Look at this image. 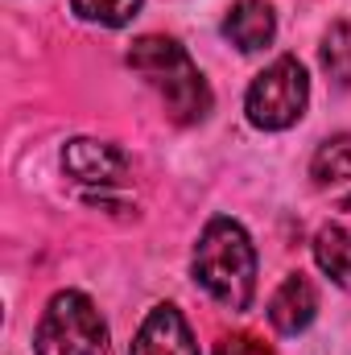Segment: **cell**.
<instances>
[{"mask_svg":"<svg viewBox=\"0 0 351 355\" xmlns=\"http://www.w3.org/2000/svg\"><path fill=\"white\" fill-rule=\"evenodd\" d=\"M194 281L219 306L248 310V302L257 293V248L236 219L215 215L203 227V236L194 244Z\"/></svg>","mask_w":351,"mask_h":355,"instance_id":"1","label":"cell"},{"mask_svg":"<svg viewBox=\"0 0 351 355\" xmlns=\"http://www.w3.org/2000/svg\"><path fill=\"white\" fill-rule=\"evenodd\" d=\"M128 67L149 79V87L162 95L166 116L174 124H203L211 112V87L190 62V54L178 46L174 37L145 33L128 50Z\"/></svg>","mask_w":351,"mask_h":355,"instance_id":"2","label":"cell"},{"mask_svg":"<svg viewBox=\"0 0 351 355\" xmlns=\"http://www.w3.org/2000/svg\"><path fill=\"white\" fill-rule=\"evenodd\" d=\"M37 355H108V322L99 318L95 302L79 289H62L50 297L42 310L37 335H33Z\"/></svg>","mask_w":351,"mask_h":355,"instance_id":"3","label":"cell"},{"mask_svg":"<svg viewBox=\"0 0 351 355\" xmlns=\"http://www.w3.org/2000/svg\"><path fill=\"white\" fill-rule=\"evenodd\" d=\"M310 103V79H306V67L298 58H277L273 67H264L261 75L252 79V87L244 95V112H248V124L264 128V132H281L289 124L302 120Z\"/></svg>","mask_w":351,"mask_h":355,"instance_id":"4","label":"cell"},{"mask_svg":"<svg viewBox=\"0 0 351 355\" xmlns=\"http://www.w3.org/2000/svg\"><path fill=\"white\" fill-rule=\"evenodd\" d=\"M62 170L83 182V186H99V190H112L120 178L128 174V157L108 145V141H91V137H75L67 141L62 149Z\"/></svg>","mask_w":351,"mask_h":355,"instance_id":"5","label":"cell"},{"mask_svg":"<svg viewBox=\"0 0 351 355\" xmlns=\"http://www.w3.org/2000/svg\"><path fill=\"white\" fill-rule=\"evenodd\" d=\"M128 355H198V343L178 306H153L141 322Z\"/></svg>","mask_w":351,"mask_h":355,"instance_id":"6","label":"cell"},{"mask_svg":"<svg viewBox=\"0 0 351 355\" xmlns=\"http://www.w3.org/2000/svg\"><path fill=\"white\" fill-rule=\"evenodd\" d=\"M314 314H318V293H314L310 277L289 272V277L277 285L273 302H268V322H273L281 335H298V331H306V327L314 322Z\"/></svg>","mask_w":351,"mask_h":355,"instance_id":"7","label":"cell"},{"mask_svg":"<svg viewBox=\"0 0 351 355\" xmlns=\"http://www.w3.org/2000/svg\"><path fill=\"white\" fill-rule=\"evenodd\" d=\"M310 178L331 202L351 211V137L348 132H339V137L318 145V153L310 162Z\"/></svg>","mask_w":351,"mask_h":355,"instance_id":"8","label":"cell"},{"mask_svg":"<svg viewBox=\"0 0 351 355\" xmlns=\"http://www.w3.org/2000/svg\"><path fill=\"white\" fill-rule=\"evenodd\" d=\"M273 33H277V17H273L268 0H236L223 17V37L244 54L264 50L273 42Z\"/></svg>","mask_w":351,"mask_h":355,"instance_id":"9","label":"cell"},{"mask_svg":"<svg viewBox=\"0 0 351 355\" xmlns=\"http://www.w3.org/2000/svg\"><path fill=\"white\" fill-rule=\"evenodd\" d=\"M314 261H318V268L339 289H351V232H343L339 223L318 227V236H314Z\"/></svg>","mask_w":351,"mask_h":355,"instance_id":"10","label":"cell"},{"mask_svg":"<svg viewBox=\"0 0 351 355\" xmlns=\"http://www.w3.org/2000/svg\"><path fill=\"white\" fill-rule=\"evenodd\" d=\"M323 71L335 79V87H351V25L335 21L323 37Z\"/></svg>","mask_w":351,"mask_h":355,"instance_id":"11","label":"cell"},{"mask_svg":"<svg viewBox=\"0 0 351 355\" xmlns=\"http://www.w3.org/2000/svg\"><path fill=\"white\" fill-rule=\"evenodd\" d=\"M75 4V12L91 21V25H108V29H120V25H128L137 12H141V4L145 0H71Z\"/></svg>","mask_w":351,"mask_h":355,"instance_id":"12","label":"cell"},{"mask_svg":"<svg viewBox=\"0 0 351 355\" xmlns=\"http://www.w3.org/2000/svg\"><path fill=\"white\" fill-rule=\"evenodd\" d=\"M215 355H273V352L264 347L257 335H244V331H240V335H223L219 347H215Z\"/></svg>","mask_w":351,"mask_h":355,"instance_id":"13","label":"cell"}]
</instances>
